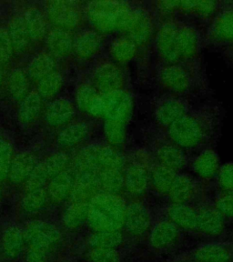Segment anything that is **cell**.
I'll return each mask as SVG.
<instances>
[{
    "instance_id": "6da1fadb",
    "label": "cell",
    "mask_w": 233,
    "mask_h": 262,
    "mask_svg": "<svg viewBox=\"0 0 233 262\" xmlns=\"http://www.w3.org/2000/svg\"><path fill=\"white\" fill-rule=\"evenodd\" d=\"M127 203L119 195L99 192L90 201L87 222L95 232L119 231L124 227Z\"/></svg>"
},
{
    "instance_id": "7a4b0ae2",
    "label": "cell",
    "mask_w": 233,
    "mask_h": 262,
    "mask_svg": "<svg viewBox=\"0 0 233 262\" xmlns=\"http://www.w3.org/2000/svg\"><path fill=\"white\" fill-rule=\"evenodd\" d=\"M86 16L98 34L122 32L130 19L132 8L119 1H92L87 5Z\"/></svg>"
},
{
    "instance_id": "3957f363",
    "label": "cell",
    "mask_w": 233,
    "mask_h": 262,
    "mask_svg": "<svg viewBox=\"0 0 233 262\" xmlns=\"http://www.w3.org/2000/svg\"><path fill=\"white\" fill-rule=\"evenodd\" d=\"M24 242L29 247L51 250L61 239V231L57 226L42 220L27 222L22 229Z\"/></svg>"
},
{
    "instance_id": "277c9868",
    "label": "cell",
    "mask_w": 233,
    "mask_h": 262,
    "mask_svg": "<svg viewBox=\"0 0 233 262\" xmlns=\"http://www.w3.org/2000/svg\"><path fill=\"white\" fill-rule=\"evenodd\" d=\"M46 14L54 28L70 31L78 28L82 21L81 8L77 2L55 0L46 3Z\"/></svg>"
},
{
    "instance_id": "5b68a950",
    "label": "cell",
    "mask_w": 233,
    "mask_h": 262,
    "mask_svg": "<svg viewBox=\"0 0 233 262\" xmlns=\"http://www.w3.org/2000/svg\"><path fill=\"white\" fill-rule=\"evenodd\" d=\"M168 129L170 139L178 147L185 148L195 147L204 136V130L201 124L188 115H184L168 127Z\"/></svg>"
},
{
    "instance_id": "8992f818",
    "label": "cell",
    "mask_w": 233,
    "mask_h": 262,
    "mask_svg": "<svg viewBox=\"0 0 233 262\" xmlns=\"http://www.w3.org/2000/svg\"><path fill=\"white\" fill-rule=\"evenodd\" d=\"M102 95L104 118L108 120L127 122L133 111V100L124 90Z\"/></svg>"
},
{
    "instance_id": "52a82bcc",
    "label": "cell",
    "mask_w": 233,
    "mask_h": 262,
    "mask_svg": "<svg viewBox=\"0 0 233 262\" xmlns=\"http://www.w3.org/2000/svg\"><path fill=\"white\" fill-rule=\"evenodd\" d=\"M152 18L143 9H132L130 19L122 33L136 46L146 44L152 36Z\"/></svg>"
},
{
    "instance_id": "ba28073f",
    "label": "cell",
    "mask_w": 233,
    "mask_h": 262,
    "mask_svg": "<svg viewBox=\"0 0 233 262\" xmlns=\"http://www.w3.org/2000/svg\"><path fill=\"white\" fill-rule=\"evenodd\" d=\"M94 88L100 94H107L115 90H122L124 76L119 67L112 62L98 64L93 73Z\"/></svg>"
},
{
    "instance_id": "9c48e42d",
    "label": "cell",
    "mask_w": 233,
    "mask_h": 262,
    "mask_svg": "<svg viewBox=\"0 0 233 262\" xmlns=\"http://www.w3.org/2000/svg\"><path fill=\"white\" fill-rule=\"evenodd\" d=\"M178 28L173 22L162 25L157 36V49L160 57L168 65L180 61V55L178 48Z\"/></svg>"
},
{
    "instance_id": "30bf717a",
    "label": "cell",
    "mask_w": 233,
    "mask_h": 262,
    "mask_svg": "<svg viewBox=\"0 0 233 262\" xmlns=\"http://www.w3.org/2000/svg\"><path fill=\"white\" fill-rule=\"evenodd\" d=\"M100 192L97 172L83 171L76 173L70 201L72 202H90Z\"/></svg>"
},
{
    "instance_id": "8fae6325",
    "label": "cell",
    "mask_w": 233,
    "mask_h": 262,
    "mask_svg": "<svg viewBox=\"0 0 233 262\" xmlns=\"http://www.w3.org/2000/svg\"><path fill=\"white\" fill-rule=\"evenodd\" d=\"M76 104L82 112L95 118L104 117L102 95L89 84H81L76 90Z\"/></svg>"
},
{
    "instance_id": "7c38bea8",
    "label": "cell",
    "mask_w": 233,
    "mask_h": 262,
    "mask_svg": "<svg viewBox=\"0 0 233 262\" xmlns=\"http://www.w3.org/2000/svg\"><path fill=\"white\" fill-rule=\"evenodd\" d=\"M76 114L73 102L68 98H57L49 103L45 111L47 124L52 127L67 126Z\"/></svg>"
},
{
    "instance_id": "4fadbf2b",
    "label": "cell",
    "mask_w": 233,
    "mask_h": 262,
    "mask_svg": "<svg viewBox=\"0 0 233 262\" xmlns=\"http://www.w3.org/2000/svg\"><path fill=\"white\" fill-rule=\"evenodd\" d=\"M151 225V216L146 207L140 202L127 205L124 228L129 233L139 237L146 233Z\"/></svg>"
},
{
    "instance_id": "5bb4252c",
    "label": "cell",
    "mask_w": 233,
    "mask_h": 262,
    "mask_svg": "<svg viewBox=\"0 0 233 262\" xmlns=\"http://www.w3.org/2000/svg\"><path fill=\"white\" fill-rule=\"evenodd\" d=\"M75 178L76 172L73 168L70 167L65 171L59 173L58 175L49 180L46 188L49 200L57 204L70 200Z\"/></svg>"
},
{
    "instance_id": "9a60e30c",
    "label": "cell",
    "mask_w": 233,
    "mask_h": 262,
    "mask_svg": "<svg viewBox=\"0 0 233 262\" xmlns=\"http://www.w3.org/2000/svg\"><path fill=\"white\" fill-rule=\"evenodd\" d=\"M149 184L150 172L145 164L136 161L125 169V188L132 196L143 195Z\"/></svg>"
},
{
    "instance_id": "2e32d148",
    "label": "cell",
    "mask_w": 233,
    "mask_h": 262,
    "mask_svg": "<svg viewBox=\"0 0 233 262\" xmlns=\"http://www.w3.org/2000/svg\"><path fill=\"white\" fill-rule=\"evenodd\" d=\"M74 37L70 31L53 28L48 31L45 43L49 53L55 58L68 57L73 51Z\"/></svg>"
},
{
    "instance_id": "e0dca14e",
    "label": "cell",
    "mask_w": 233,
    "mask_h": 262,
    "mask_svg": "<svg viewBox=\"0 0 233 262\" xmlns=\"http://www.w3.org/2000/svg\"><path fill=\"white\" fill-rule=\"evenodd\" d=\"M224 229V217L215 208L203 207L197 210V229L201 232L216 237Z\"/></svg>"
},
{
    "instance_id": "ac0fdd59",
    "label": "cell",
    "mask_w": 233,
    "mask_h": 262,
    "mask_svg": "<svg viewBox=\"0 0 233 262\" xmlns=\"http://www.w3.org/2000/svg\"><path fill=\"white\" fill-rule=\"evenodd\" d=\"M101 43L100 34L95 30H84L74 37L73 52L80 59H90L98 53Z\"/></svg>"
},
{
    "instance_id": "d6986e66",
    "label": "cell",
    "mask_w": 233,
    "mask_h": 262,
    "mask_svg": "<svg viewBox=\"0 0 233 262\" xmlns=\"http://www.w3.org/2000/svg\"><path fill=\"white\" fill-rule=\"evenodd\" d=\"M180 229L170 221H160L152 229L151 245L156 250H166L176 243Z\"/></svg>"
},
{
    "instance_id": "ffe728a7",
    "label": "cell",
    "mask_w": 233,
    "mask_h": 262,
    "mask_svg": "<svg viewBox=\"0 0 233 262\" xmlns=\"http://www.w3.org/2000/svg\"><path fill=\"white\" fill-rule=\"evenodd\" d=\"M37 164L36 157L30 152H20L14 155L8 173V180L13 184L24 183Z\"/></svg>"
},
{
    "instance_id": "44dd1931",
    "label": "cell",
    "mask_w": 233,
    "mask_h": 262,
    "mask_svg": "<svg viewBox=\"0 0 233 262\" xmlns=\"http://www.w3.org/2000/svg\"><path fill=\"white\" fill-rule=\"evenodd\" d=\"M160 79L167 90L177 93L184 92L189 86L188 73L184 69L176 64L164 67L160 70Z\"/></svg>"
},
{
    "instance_id": "7402d4cb",
    "label": "cell",
    "mask_w": 233,
    "mask_h": 262,
    "mask_svg": "<svg viewBox=\"0 0 233 262\" xmlns=\"http://www.w3.org/2000/svg\"><path fill=\"white\" fill-rule=\"evenodd\" d=\"M197 187L194 180L188 175H177L168 192L172 204H188L193 200Z\"/></svg>"
},
{
    "instance_id": "603a6c76",
    "label": "cell",
    "mask_w": 233,
    "mask_h": 262,
    "mask_svg": "<svg viewBox=\"0 0 233 262\" xmlns=\"http://www.w3.org/2000/svg\"><path fill=\"white\" fill-rule=\"evenodd\" d=\"M23 18L31 42L39 43L44 40L49 30L47 19L43 13L38 8H29L25 13Z\"/></svg>"
},
{
    "instance_id": "cb8c5ba5",
    "label": "cell",
    "mask_w": 233,
    "mask_h": 262,
    "mask_svg": "<svg viewBox=\"0 0 233 262\" xmlns=\"http://www.w3.org/2000/svg\"><path fill=\"white\" fill-rule=\"evenodd\" d=\"M168 221L181 229H197V210L188 204H172L167 209Z\"/></svg>"
},
{
    "instance_id": "d4e9b609",
    "label": "cell",
    "mask_w": 233,
    "mask_h": 262,
    "mask_svg": "<svg viewBox=\"0 0 233 262\" xmlns=\"http://www.w3.org/2000/svg\"><path fill=\"white\" fill-rule=\"evenodd\" d=\"M0 242L3 253L7 258H16L20 254L25 242L22 229L14 224L7 226L2 232Z\"/></svg>"
},
{
    "instance_id": "484cf974",
    "label": "cell",
    "mask_w": 233,
    "mask_h": 262,
    "mask_svg": "<svg viewBox=\"0 0 233 262\" xmlns=\"http://www.w3.org/2000/svg\"><path fill=\"white\" fill-rule=\"evenodd\" d=\"M90 127L85 122L68 124L57 137V142L64 148H70L81 144L89 135Z\"/></svg>"
},
{
    "instance_id": "4316f807",
    "label": "cell",
    "mask_w": 233,
    "mask_h": 262,
    "mask_svg": "<svg viewBox=\"0 0 233 262\" xmlns=\"http://www.w3.org/2000/svg\"><path fill=\"white\" fill-rule=\"evenodd\" d=\"M43 99L37 90L30 91L20 101L17 118L21 124L29 125L35 122L42 111Z\"/></svg>"
},
{
    "instance_id": "83f0119b",
    "label": "cell",
    "mask_w": 233,
    "mask_h": 262,
    "mask_svg": "<svg viewBox=\"0 0 233 262\" xmlns=\"http://www.w3.org/2000/svg\"><path fill=\"white\" fill-rule=\"evenodd\" d=\"M197 262H229L233 258V250L223 244L201 246L193 253Z\"/></svg>"
},
{
    "instance_id": "f1b7e54d",
    "label": "cell",
    "mask_w": 233,
    "mask_h": 262,
    "mask_svg": "<svg viewBox=\"0 0 233 262\" xmlns=\"http://www.w3.org/2000/svg\"><path fill=\"white\" fill-rule=\"evenodd\" d=\"M98 175L100 192L119 195L125 188V169L104 168Z\"/></svg>"
},
{
    "instance_id": "f546056e",
    "label": "cell",
    "mask_w": 233,
    "mask_h": 262,
    "mask_svg": "<svg viewBox=\"0 0 233 262\" xmlns=\"http://www.w3.org/2000/svg\"><path fill=\"white\" fill-rule=\"evenodd\" d=\"M56 70L57 64L55 58L48 52H40L29 62L27 74L29 79L37 83Z\"/></svg>"
},
{
    "instance_id": "4dcf8cb0",
    "label": "cell",
    "mask_w": 233,
    "mask_h": 262,
    "mask_svg": "<svg viewBox=\"0 0 233 262\" xmlns=\"http://www.w3.org/2000/svg\"><path fill=\"white\" fill-rule=\"evenodd\" d=\"M8 34L12 42L14 52L22 54L29 49L31 39L25 25L23 16H13L8 26Z\"/></svg>"
},
{
    "instance_id": "1f68e13d",
    "label": "cell",
    "mask_w": 233,
    "mask_h": 262,
    "mask_svg": "<svg viewBox=\"0 0 233 262\" xmlns=\"http://www.w3.org/2000/svg\"><path fill=\"white\" fill-rule=\"evenodd\" d=\"M186 115L184 104L179 99H168L161 103L157 108L156 118L161 126L168 127Z\"/></svg>"
},
{
    "instance_id": "d6a6232c",
    "label": "cell",
    "mask_w": 233,
    "mask_h": 262,
    "mask_svg": "<svg viewBox=\"0 0 233 262\" xmlns=\"http://www.w3.org/2000/svg\"><path fill=\"white\" fill-rule=\"evenodd\" d=\"M158 162L166 168L178 172L184 168L186 165V157L180 148L177 146L165 145L160 147L156 153Z\"/></svg>"
},
{
    "instance_id": "836d02e7",
    "label": "cell",
    "mask_w": 233,
    "mask_h": 262,
    "mask_svg": "<svg viewBox=\"0 0 233 262\" xmlns=\"http://www.w3.org/2000/svg\"><path fill=\"white\" fill-rule=\"evenodd\" d=\"M193 169L201 178H213L220 169V160L217 154L209 149L201 152L194 160Z\"/></svg>"
},
{
    "instance_id": "e575fe53",
    "label": "cell",
    "mask_w": 233,
    "mask_h": 262,
    "mask_svg": "<svg viewBox=\"0 0 233 262\" xmlns=\"http://www.w3.org/2000/svg\"><path fill=\"white\" fill-rule=\"evenodd\" d=\"M176 177V172L157 164L150 171V182L156 191L168 195Z\"/></svg>"
},
{
    "instance_id": "d590c367",
    "label": "cell",
    "mask_w": 233,
    "mask_h": 262,
    "mask_svg": "<svg viewBox=\"0 0 233 262\" xmlns=\"http://www.w3.org/2000/svg\"><path fill=\"white\" fill-rule=\"evenodd\" d=\"M178 48L180 57H193L198 51L199 38L196 31L192 27L181 26L178 28Z\"/></svg>"
},
{
    "instance_id": "8d00e7d4",
    "label": "cell",
    "mask_w": 233,
    "mask_h": 262,
    "mask_svg": "<svg viewBox=\"0 0 233 262\" xmlns=\"http://www.w3.org/2000/svg\"><path fill=\"white\" fill-rule=\"evenodd\" d=\"M90 211V202H72L63 213V224L67 229H78L86 222Z\"/></svg>"
},
{
    "instance_id": "74e56055",
    "label": "cell",
    "mask_w": 233,
    "mask_h": 262,
    "mask_svg": "<svg viewBox=\"0 0 233 262\" xmlns=\"http://www.w3.org/2000/svg\"><path fill=\"white\" fill-rule=\"evenodd\" d=\"M8 90L13 99L21 101L29 93V78L21 69L13 70L8 77Z\"/></svg>"
},
{
    "instance_id": "f35d334b",
    "label": "cell",
    "mask_w": 233,
    "mask_h": 262,
    "mask_svg": "<svg viewBox=\"0 0 233 262\" xmlns=\"http://www.w3.org/2000/svg\"><path fill=\"white\" fill-rule=\"evenodd\" d=\"M49 201L46 188L28 191L21 200V209L28 215H34L44 209Z\"/></svg>"
},
{
    "instance_id": "ab89813d",
    "label": "cell",
    "mask_w": 233,
    "mask_h": 262,
    "mask_svg": "<svg viewBox=\"0 0 233 262\" xmlns=\"http://www.w3.org/2000/svg\"><path fill=\"white\" fill-rule=\"evenodd\" d=\"M64 79L60 72L54 71L37 83V91L42 99H52L62 90Z\"/></svg>"
},
{
    "instance_id": "60d3db41",
    "label": "cell",
    "mask_w": 233,
    "mask_h": 262,
    "mask_svg": "<svg viewBox=\"0 0 233 262\" xmlns=\"http://www.w3.org/2000/svg\"><path fill=\"white\" fill-rule=\"evenodd\" d=\"M110 53L115 61L119 64H125L135 57L137 46L127 37H119L112 42Z\"/></svg>"
},
{
    "instance_id": "b9f144b4",
    "label": "cell",
    "mask_w": 233,
    "mask_h": 262,
    "mask_svg": "<svg viewBox=\"0 0 233 262\" xmlns=\"http://www.w3.org/2000/svg\"><path fill=\"white\" fill-rule=\"evenodd\" d=\"M123 242V235L120 231H99L92 234L88 244L92 248H104V249H117Z\"/></svg>"
},
{
    "instance_id": "7bdbcfd3",
    "label": "cell",
    "mask_w": 233,
    "mask_h": 262,
    "mask_svg": "<svg viewBox=\"0 0 233 262\" xmlns=\"http://www.w3.org/2000/svg\"><path fill=\"white\" fill-rule=\"evenodd\" d=\"M98 160L99 166L98 171L104 168L126 169L124 158L114 147L98 146Z\"/></svg>"
},
{
    "instance_id": "ee69618b",
    "label": "cell",
    "mask_w": 233,
    "mask_h": 262,
    "mask_svg": "<svg viewBox=\"0 0 233 262\" xmlns=\"http://www.w3.org/2000/svg\"><path fill=\"white\" fill-rule=\"evenodd\" d=\"M213 33L221 40L233 41V9L226 10L218 16L213 26Z\"/></svg>"
},
{
    "instance_id": "f6af8a7d",
    "label": "cell",
    "mask_w": 233,
    "mask_h": 262,
    "mask_svg": "<svg viewBox=\"0 0 233 262\" xmlns=\"http://www.w3.org/2000/svg\"><path fill=\"white\" fill-rule=\"evenodd\" d=\"M104 135L111 147H120L126 141V123L108 120L104 123Z\"/></svg>"
},
{
    "instance_id": "bcb514c9",
    "label": "cell",
    "mask_w": 233,
    "mask_h": 262,
    "mask_svg": "<svg viewBox=\"0 0 233 262\" xmlns=\"http://www.w3.org/2000/svg\"><path fill=\"white\" fill-rule=\"evenodd\" d=\"M50 178L46 168L44 161L37 164V166L30 173L29 178L24 182L25 191H31L39 188H45L49 183Z\"/></svg>"
},
{
    "instance_id": "7dc6e473",
    "label": "cell",
    "mask_w": 233,
    "mask_h": 262,
    "mask_svg": "<svg viewBox=\"0 0 233 262\" xmlns=\"http://www.w3.org/2000/svg\"><path fill=\"white\" fill-rule=\"evenodd\" d=\"M44 163L49 173V178L51 180L54 177L57 176L59 173L65 171L66 169L70 168L71 160L70 156L64 152H56L48 157L46 160H44Z\"/></svg>"
},
{
    "instance_id": "c3c4849f",
    "label": "cell",
    "mask_w": 233,
    "mask_h": 262,
    "mask_svg": "<svg viewBox=\"0 0 233 262\" xmlns=\"http://www.w3.org/2000/svg\"><path fill=\"white\" fill-rule=\"evenodd\" d=\"M216 6L213 1H179V9L199 16H209L215 11Z\"/></svg>"
},
{
    "instance_id": "681fc988",
    "label": "cell",
    "mask_w": 233,
    "mask_h": 262,
    "mask_svg": "<svg viewBox=\"0 0 233 262\" xmlns=\"http://www.w3.org/2000/svg\"><path fill=\"white\" fill-rule=\"evenodd\" d=\"M87 257L90 262H121V254L117 249L92 248Z\"/></svg>"
},
{
    "instance_id": "f907efd6",
    "label": "cell",
    "mask_w": 233,
    "mask_h": 262,
    "mask_svg": "<svg viewBox=\"0 0 233 262\" xmlns=\"http://www.w3.org/2000/svg\"><path fill=\"white\" fill-rule=\"evenodd\" d=\"M14 152L11 144L5 140L0 144V181L7 180L11 167Z\"/></svg>"
},
{
    "instance_id": "816d5d0a",
    "label": "cell",
    "mask_w": 233,
    "mask_h": 262,
    "mask_svg": "<svg viewBox=\"0 0 233 262\" xmlns=\"http://www.w3.org/2000/svg\"><path fill=\"white\" fill-rule=\"evenodd\" d=\"M14 54L12 42L8 29L0 28V62L5 65L11 60Z\"/></svg>"
},
{
    "instance_id": "f5cc1de1",
    "label": "cell",
    "mask_w": 233,
    "mask_h": 262,
    "mask_svg": "<svg viewBox=\"0 0 233 262\" xmlns=\"http://www.w3.org/2000/svg\"><path fill=\"white\" fill-rule=\"evenodd\" d=\"M215 209L223 217H233V191H224L218 196Z\"/></svg>"
},
{
    "instance_id": "db71d44e",
    "label": "cell",
    "mask_w": 233,
    "mask_h": 262,
    "mask_svg": "<svg viewBox=\"0 0 233 262\" xmlns=\"http://www.w3.org/2000/svg\"><path fill=\"white\" fill-rule=\"evenodd\" d=\"M218 181L224 191H233V163H227L218 171Z\"/></svg>"
},
{
    "instance_id": "11a10c76",
    "label": "cell",
    "mask_w": 233,
    "mask_h": 262,
    "mask_svg": "<svg viewBox=\"0 0 233 262\" xmlns=\"http://www.w3.org/2000/svg\"><path fill=\"white\" fill-rule=\"evenodd\" d=\"M51 250L29 247L25 254V262H49Z\"/></svg>"
},
{
    "instance_id": "9f6ffc18",
    "label": "cell",
    "mask_w": 233,
    "mask_h": 262,
    "mask_svg": "<svg viewBox=\"0 0 233 262\" xmlns=\"http://www.w3.org/2000/svg\"><path fill=\"white\" fill-rule=\"evenodd\" d=\"M159 8L164 14L174 12L179 9V1H162L159 3Z\"/></svg>"
},
{
    "instance_id": "6f0895ef",
    "label": "cell",
    "mask_w": 233,
    "mask_h": 262,
    "mask_svg": "<svg viewBox=\"0 0 233 262\" xmlns=\"http://www.w3.org/2000/svg\"><path fill=\"white\" fill-rule=\"evenodd\" d=\"M4 79V65H3V64L0 62V89L2 88V85H3Z\"/></svg>"
},
{
    "instance_id": "680465c9",
    "label": "cell",
    "mask_w": 233,
    "mask_h": 262,
    "mask_svg": "<svg viewBox=\"0 0 233 262\" xmlns=\"http://www.w3.org/2000/svg\"><path fill=\"white\" fill-rule=\"evenodd\" d=\"M5 140H6V139H5L4 136L2 134V132L0 131V144L2 143Z\"/></svg>"
},
{
    "instance_id": "91938a15",
    "label": "cell",
    "mask_w": 233,
    "mask_h": 262,
    "mask_svg": "<svg viewBox=\"0 0 233 262\" xmlns=\"http://www.w3.org/2000/svg\"><path fill=\"white\" fill-rule=\"evenodd\" d=\"M2 201V188H1V184H0V204Z\"/></svg>"
}]
</instances>
